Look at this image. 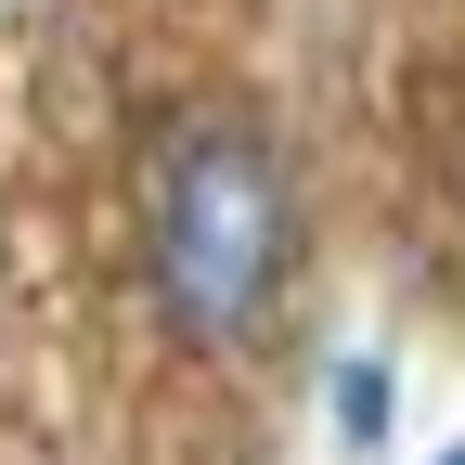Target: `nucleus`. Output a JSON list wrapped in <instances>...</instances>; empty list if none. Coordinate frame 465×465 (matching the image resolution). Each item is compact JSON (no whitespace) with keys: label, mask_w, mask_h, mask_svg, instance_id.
I'll use <instances>...</instances> for the list:
<instances>
[{"label":"nucleus","mask_w":465,"mask_h":465,"mask_svg":"<svg viewBox=\"0 0 465 465\" xmlns=\"http://www.w3.org/2000/svg\"><path fill=\"white\" fill-rule=\"evenodd\" d=\"M427 465H465V440H440V452H427Z\"/></svg>","instance_id":"7ed1b4c3"},{"label":"nucleus","mask_w":465,"mask_h":465,"mask_svg":"<svg viewBox=\"0 0 465 465\" xmlns=\"http://www.w3.org/2000/svg\"><path fill=\"white\" fill-rule=\"evenodd\" d=\"M323 427L349 452H388L401 440V362H388V349H336V362H323Z\"/></svg>","instance_id":"f03ea898"},{"label":"nucleus","mask_w":465,"mask_h":465,"mask_svg":"<svg viewBox=\"0 0 465 465\" xmlns=\"http://www.w3.org/2000/svg\"><path fill=\"white\" fill-rule=\"evenodd\" d=\"M130 232L182 349H259L298 284V168L246 104H168L130 168Z\"/></svg>","instance_id":"f257e3e1"}]
</instances>
